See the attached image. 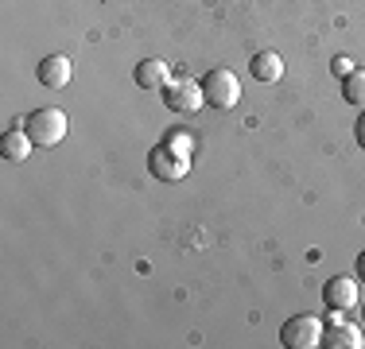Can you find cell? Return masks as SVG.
Returning a JSON list of instances; mask_svg holds the SVG:
<instances>
[{"label":"cell","mask_w":365,"mask_h":349,"mask_svg":"<svg viewBox=\"0 0 365 349\" xmlns=\"http://www.w3.org/2000/svg\"><path fill=\"white\" fill-rule=\"evenodd\" d=\"M168 82H171V63H163V58L136 63V85L140 90H168Z\"/></svg>","instance_id":"9"},{"label":"cell","mask_w":365,"mask_h":349,"mask_svg":"<svg viewBox=\"0 0 365 349\" xmlns=\"http://www.w3.org/2000/svg\"><path fill=\"white\" fill-rule=\"evenodd\" d=\"M36 78H39L43 90H63V85H71L74 66H71V58H66V55H47L36 66Z\"/></svg>","instance_id":"7"},{"label":"cell","mask_w":365,"mask_h":349,"mask_svg":"<svg viewBox=\"0 0 365 349\" xmlns=\"http://www.w3.org/2000/svg\"><path fill=\"white\" fill-rule=\"evenodd\" d=\"M24 128H28V136L36 140V147H55L58 140L66 136V128H71V120H66L63 109H55V105H47V109H36L28 113V120H20Z\"/></svg>","instance_id":"1"},{"label":"cell","mask_w":365,"mask_h":349,"mask_svg":"<svg viewBox=\"0 0 365 349\" xmlns=\"http://www.w3.org/2000/svg\"><path fill=\"white\" fill-rule=\"evenodd\" d=\"M323 345L330 349H358L361 345V330L342 322V311H330V326L323 330Z\"/></svg>","instance_id":"8"},{"label":"cell","mask_w":365,"mask_h":349,"mask_svg":"<svg viewBox=\"0 0 365 349\" xmlns=\"http://www.w3.org/2000/svg\"><path fill=\"white\" fill-rule=\"evenodd\" d=\"M323 303L330 311H354L361 303V279L354 276H334L323 283Z\"/></svg>","instance_id":"6"},{"label":"cell","mask_w":365,"mask_h":349,"mask_svg":"<svg viewBox=\"0 0 365 349\" xmlns=\"http://www.w3.org/2000/svg\"><path fill=\"white\" fill-rule=\"evenodd\" d=\"M163 105L171 113H198L206 105L202 82H190V78H171L168 90H163Z\"/></svg>","instance_id":"5"},{"label":"cell","mask_w":365,"mask_h":349,"mask_svg":"<svg viewBox=\"0 0 365 349\" xmlns=\"http://www.w3.org/2000/svg\"><path fill=\"white\" fill-rule=\"evenodd\" d=\"M148 171H152V179H160V182H179V179H187V171H190V155L160 144V147L148 152Z\"/></svg>","instance_id":"4"},{"label":"cell","mask_w":365,"mask_h":349,"mask_svg":"<svg viewBox=\"0 0 365 349\" xmlns=\"http://www.w3.org/2000/svg\"><path fill=\"white\" fill-rule=\"evenodd\" d=\"M350 70H358V66H354V58H350V55H338L334 63H330V74H334V78H346Z\"/></svg>","instance_id":"14"},{"label":"cell","mask_w":365,"mask_h":349,"mask_svg":"<svg viewBox=\"0 0 365 349\" xmlns=\"http://www.w3.org/2000/svg\"><path fill=\"white\" fill-rule=\"evenodd\" d=\"M323 330L327 326L315 314H292L280 326V342L288 349H315V345H323Z\"/></svg>","instance_id":"3"},{"label":"cell","mask_w":365,"mask_h":349,"mask_svg":"<svg viewBox=\"0 0 365 349\" xmlns=\"http://www.w3.org/2000/svg\"><path fill=\"white\" fill-rule=\"evenodd\" d=\"M202 93H206V105H210V109H233V105L241 101V82H237L233 70L218 66L202 78Z\"/></svg>","instance_id":"2"},{"label":"cell","mask_w":365,"mask_h":349,"mask_svg":"<svg viewBox=\"0 0 365 349\" xmlns=\"http://www.w3.org/2000/svg\"><path fill=\"white\" fill-rule=\"evenodd\" d=\"M31 152H36V140L28 136V128H8V132L0 136V155H4L8 163H24Z\"/></svg>","instance_id":"10"},{"label":"cell","mask_w":365,"mask_h":349,"mask_svg":"<svg viewBox=\"0 0 365 349\" xmlns=\"http://www.w3.org/2000/svg\"><path fill=\"white\" fill-rule=\"evenodd\" d=\"M249 70H253V78L257 82H280L284 78V58L276 55V51H257L253 55V63H249Z\"/></svg>","instance_id":"11"},{"label":"cell","mask_w":365,"mask_h":349,"mask_svg":"<svg viewBox=\"0 0 365 349\" xmlns=\"http://www.w3.org/2000/svg\"><path fill=\"white\" fill-rule=\"evenodd\" d=\"M163 144L175 147V152H182V155H195V136H190V132H168V136H163Z\"/></svg>","instance_id":"13"},{"label":"cell","mask_w":365,"mask_h":349,"mask_svg":"<svg viewBox=\"0 0 365 349\" xmlns=\"http://www.w3.org/2000/svg\"><path fill=\"white\" fill-rule=\"evenodd\" d=\"M354 140H358V147H365V109H361L358 125H354Z\"/></svg>","instance_id":"15"},{"label":"cell","mask_w":365,"mask_h":349,"mask_svg":"<svg viewBox=\"0 0 365 349\" xmlns=\"http://www.w3.org/2000/svg\"><path fill=\"white\" fill-rule=\"evenodd\" d=\"M358 279H365V252L358 256Z\"/></svg>","instance_id":"16"},{"label":"cell","mask_w":365,"mask_h":349,"mask_svg":"<svg viewBox=\"0 0 365 349\" xmlns=\"http://www.w3.org/2000/svg\"><path fill=\"white\" fill-rule=\"evenodd\" d=\"M342 98L350 105H358V109H365V66L350 70V74L342 78Z\"/></svg>","instance_id":"12"}]
</instances>
